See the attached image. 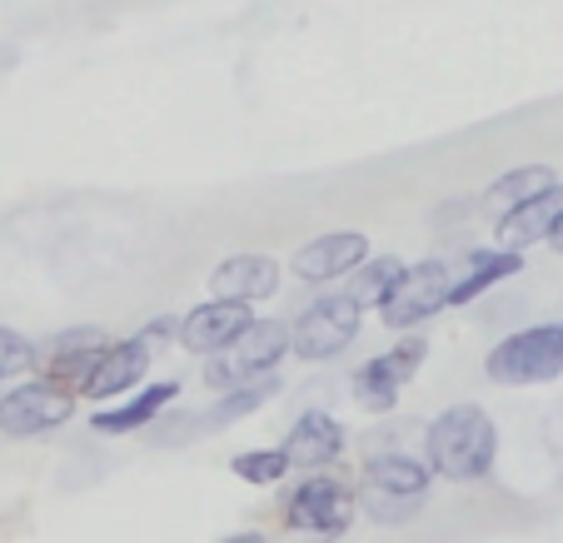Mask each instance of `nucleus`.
Instances as JSON below:
<instances>
[{
	"label": "nucleus",
	"mask_w": 563,
	"mask_h": 543,
	"mask_svg": "<svg viewBox=\"0 0 563 543\" xmlns=\"http://www.w3.org/2000/svg\"><path fill=\"white\" fill-rule=\"evenodd\" d=\"M399 275H405V265H399V259H389V255H384V259H364V265L354 269L350 299H354V304H360V309L379 304V299L394 289V279H399Z\"/></svg>",
	"instance_id": "412c9836"
},
{
	"label": "nucleus",
	"mask_w": 563,
	"mask_h": 543,
	"mask_svg": "<svg viewBox=\"0 0 563 543\" xmlns=\"http://www.w3.org/2000/svg\"><path fill=\"white\" fill-rule=\"evenodd\" d=\"M31 364H35V344L0 324V379H15V374H25Z\"/></svg>",
	"instance_id": "5701e85b"
},
{
	"label": "nucleus",
	"mask_w": 563,
	"mask_h": 543,
	"mask_svg": "<svg viewBox=\"0 0 563 543\" xmlns=\"http://www.w3.org/2000/svg\"><path fill=\"white\" fill-rule=\"evenodd\" d=\"M255 324V309L250 304H230V299H205V304H195L190 314L180 320V334L175 340L185 344L190 354H224L240 334Z\"/></svg>",
	"instance_id": "9d476101"
},
{
	"label": "nucleus",
	"mask_w": 563,
	"mask_h": 543,
	"mask_svg": "<svg viewBox=\"0 0 563 543\" xmlns=\"http://www.w3.org/2000/svg\"><path fill=\"white\" fill-rule=\"evenodd\" d=\"M344 454V424L324 409H309L295 419V429L285 434V458L289 469H324Z\"/></svg>",
	"instance_id": "f8f14e48"
},
{
	"label": "nucleus",
	"mask_w": 563,
	"mask_h": 543,
	"mask_svg": "<svg viewBox=\"0 0 563 543\" xmlns=\"http://www.w3.org/2000/svg\"><path fill=\"white\" fill-rule=\"evenodd\" d=\"M449 279L454 275H449L444 259H419L394 279V289L374 309H379V320L389 330H415V324H424L429 314H439L449 304Z\"/></svg>",
	"instance_id": "0eeeda50"
},
{
	"label": "nucleus",
	"mask_w": 563,
	"mask_h": 543,
	"mask_svg": "<svg viewBox=\"0 0 563 543\" xmlns=\"http://www.w3.org/2000/svg\"><path fill=\"white\" fill-rule=\"evenodd\" d=\"M553 170L549 165H519V170H509L504 180H494L489 190H484V200L494 204V210H519V204H529V200H539L543 190H553Z\"/></svg>",
	"instance_id": "6ab92c4d"
},
{
	"label": "nucleus",
	"mask_w": 563,
	"mask_h": 543,
	"mask_svg": "<svg viewBox=\"0 0 563 543\" xmlns=\"http://www.w3.org/2000/svg\"><path fill=\"white\" fill-rule=\"evenodd\" d=\"M424 354H429V344L419 340V334H409V340H399L394 350L374 354V359L354 374V395H360V405L374 409V414H389V409L399 405V395H405V384L415 379V369L424 364Z\"/></svg>",
	"instance_id": "1a4fd4ad"
},
{
	"label": "nucleus",
	"mask_w": 563,
	"mask_h": 543,
	"mask_svg": "<svg viewBox=\"0 0 563 543\" xmlns=\"http://www.w3.org/2000/svg\"><path fill=\"white\" fill-rule=\"evenodd\" d=\"M499 458V429H494L489 409L454 405L424 429V469L444 474L454 484H478L494 474Z\"/></svg>",
	"instance_id": "f257e3e1"
},
{
	"label": "nucleus",
	"mask_w": 563,
	"mask_h": 543,
	"mask_svg": "<svg viewBox=\"0 0 563 543\" xmlns=\"http://www.w3.org/2000/svg\"><path fill=\"white\" fill-rule=\"evenodd\" d=\"M484 374L504 389H523V384H549L563 374V324H529V330L509 334L489 350Z\"/></svg>",
	"instance_id": "7ed1b4c3"
},
{
	"label": "nucleus",
	"mask_w": 563,
	"mask_h": 543,
	"mask_svg": "<svg viewBox=\"0 0 563 543\" xmlns=\"http://www.w3.org/2000/svg\"><path fill=\"white\" fill-rule=\"evenodd\" d=\"M230 469L245 484H255V489H269V484H279L289 474V458L285 448H245V454L230 458Z\"/></svg>",
	"instance_id": "4be33fe9"
},
{
	"label": "nucleus",
	"mask_w": 563,
	"mask_h": 543,
	"mask_svg": "<svg viewBox=\"0 0 563 543\" xmlns=\"http://www.w3.org/2000/svg\"><path fill=\"white\" fill-rule=\"evenodd\" d=\"M279 395V379L269 374V379H255V384H245V389H230V395L214 405V414L210 419H200V429H224V424H234V419H245V414H255L260 405H269V399Z\"/></svg>",
	"instance_id": "aec40b11"
},
{
	"label": "nucleus",
	"mask_w": 563,
	"mask_h": 543,
	"mask_svg": "<svg viewBox=\"0 0 563 543\" xmlns=\"http://www.w3.org/2000/svg\"><path fill=\"white\" fill-rule=\"evenodd\" d=\"M35 354H45V359H51V379L55 384H60V379H80V384H86L90 374L100 369V359L110 354V340L100 330H70V334L51 340L45 350H35Z\"/></svg>",
	"instance_id": "dca6fc26"
},
{
	"label": "nucleus",
	"mask_w": 563,
	"mask_h": 543,
	"mask_svg": "<svg viewBox=\"0 0 563 543\" xmlns=\"http://www.w3.org/2000/svg\"><path fill=\"white\" fill-rule=\"evenodd\" d=\"M145 374H150V344L125 340V344H110V354L100 359V369L86 379V395L90 399H120V395H135L145 389Z\"/></svg>",
	"instance_id": "4468645a"
},
{
	"label": "nucleus",
	"mask_w": 563,
	"mask_h": 543,
	"mask_svg": "<svg viewBox=\"0 0 563 543\" xmlns=\"http://www.w3.org/2000/svg\"><path fill=\"white\" fill-rule=\"evenodd\" d=\"M364 259H369V240L354 235V230H334V235H319L309 245H299L289 269L299 279H309V285H330L340 275H354Z\"/></svg>",
	"instance_id": "9b49d317"
},
{
	"label": "nucleus",
	"mask_w": 563,
	"mask_h": 543,
	"mask_svg": "<svg viewBox=\"0 0 563 543\" xmlns=\"http://www.w3.org/2000/svg\"><path fill=\"white\" fill-rule=\"evenodd\" d=\"M70 414H75V395L65 389V384L31 379V384H15L11 395L0 399V434L35 439V434H51V429H60Z\"/></svg>",
	"instance_id": "6e6552de"
},
{
	"label": "nucleus",
	"mask_w": 563,
	"mask_h": 543,
	"mask_svg": "<svg viewBox=\"0 0 563 543\" xmlns=\"http://www.w3.org/2000/svg\"><path fill=\"white\" fill-rule=\"evenodd\" d=\"M559 220H563V185H553V190H543L539 200H529V204H519V210L499 214V250L523 255L529 245L549 240Z\"/></svg>",
	"instance_id": "2eb2a0df"
},
{
	"label": "nucleus",
	"mask_w": 563,
	"mask_h": 543,
	"mask_svg": "<svg viewBox=\"0 0 563 543\" xmlns=\"http://www.w3.org/2000/svg\"><path fill=\"white\" fill-rule=\"evenodd\" d=\"M360 324H364V309L350 295H324L289 324V354H299L309 364L334 359V354H344L354 344Z\"/></svg>",
	"instance_id": "423d86ee"
},
{
	"label": "nucleus",
	"mask_w": 563,
	"mask_h": 543,
	"mask_svg": "<svg viewBox=\"0 0 563 543\" xmlns=\"http://www.w3.org/2000/svg\"><path fill=\"white\" fill-rule=\"evenodd\" d=\"M175 334H180V320H175V314H165V320H150L140 340H145V344H170Z\"/></svg>",
	"instance_id": "b1692460"
},
{
	"label": "nucleus",
	"mask_w": 563,
	"mask_h": 543,
	"mask_svg": "<svg viewBox=\"0 0 563 543\" xmlns=\"http://www.w3.org/2000/svg\"><path fill=\"white\" fill-rule=\"evenodd\" d=\"M285 354H289V324L285 320H255L230 350L214 354V359L205 364V384L220 389V395L245 389V384H255V379H269Z\"/></svg>",
	"instance_id": "20e7f679"
},
{
	"label": "nucleus",
	"mask_w": 563,
	"mask_h": 543,
	"mask_svg": "<svg viewBox=\"0 0 563 543\" xmlns=\"http://www.w3.org/2000/svg\"><path fill=\"white\" fill-rule=\"evenodd\" d=\"M519 269H523V255H514V250H468L464 275L449 279V304H474L484 289H494L499 279L519 275Z\"/></svg>",
	"instance_id": "a211bd4d"
},
{
	"label": "nucleus",
	"mask_w": 563,
	"mask_h": 543,
	"mask_svg": "<svg viewBox=\"0 0 563 543\" xmlns=\"http://www.w3.org/2000/svg\"><path fill=\"white\" fill-rule=\"evenodd\" d=\"M175 395H180V384H175V379L145 384V389H135V395H130L120 409H100L90 424H96V434H135V429L155 424V419L165 414V405H175Z\"/></svg>",
	"instance_id": "f3484780"
},
{
	"label": "nucleus",
	"mask_w": 563,
	"mask_h": 543,
	"mask_svg": "<svg viewBox=\"0 0 563 543\" xmlns=\"http://www.w3.org/2000/svg\"><path fill=\"white\" fill-rule=\"evenodd\" d=\"M224 543H265V533H255V529H250V533H230Z\"/></svg>",
	"instance_id": "393cba45"
},
{
	"label": "nucleus",
	"mask_w": 563,
	"mask_h": 543,
	"mask_svg": "<svg viewBox=\"0 0 563 543\" xmlns=\"http://www.w3.org/2000/svg\"><path fill=\"white\" fill-rule=\"evenodd\" d=\"M354 513H360L354 489L344 479H330V474H309L285 499V523L305 539H344Z\"/></svg>",
	"instance_id": "39448f33"
},
{
	"label": "nucleus",
	"mask_w": 563,
	"mask_h": 543,
	"mask_svg": "<svg viewBox=\"0 0 563 543\" xmlns=\"http://www.w3.org/2000/svg\"><path fill=\"white\" fill-rule=\"evenodd\" d=\"M429 479L434 474L424 469V458L409 454H374L364 464V479L354 503H364V519H374L379 529H399L409 523L429 499Z\"/></svg>",
	"instance_id": "f03ea898"
},
{
	"label": "nucleus",
	"mask_w": 563,
	"mask_h": 543,
	"mask_svg": "<svg viewBox=\"0 0 563 543\" xmlns=\"http://www.w3.org/2000/svg\"><path fill=\"white\" fill-rule=\"evenodd\" d=\"M210 289L214 299H230V304H255V299L279 295V265L269 255H230L210 275Z\"/></svg>",
	"instance_id": "ddd939ff"
}]
</instances>
